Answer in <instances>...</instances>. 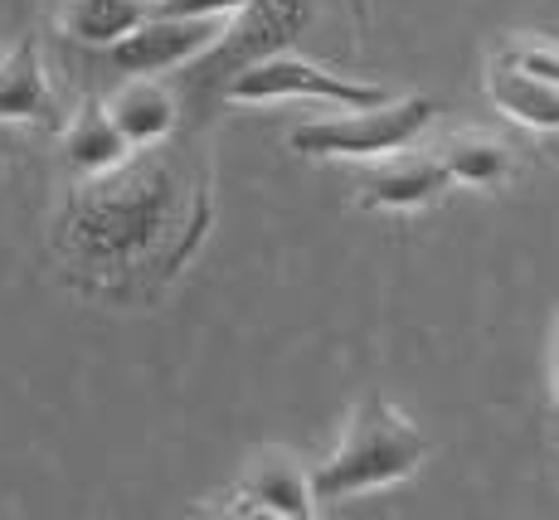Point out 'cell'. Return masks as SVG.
<instances>
[{
    "label": "cell",
    "mask_w": 559,
    "mask_h": 520,
    "mask_svg": "<svg viewBox=\"0 0 559 520\" xmlns=\"http://www.w3.org/2000/svg\"><path fill=\"white\" fill-rule=\"evenodd\" d=\"M497 63L559 83V45H550V39H511V45L497 54Z\"/></svg>",
    "instance_id": "cell-15"
},
{
    "label": "cell",
    "mask_w": 559,
    "mask_h": 520,
    "mask_svg": "<svg viewBox=\"0 0 559 520\" xmlns=\"http://www.w3.org/2000/svg\"><path fill=\"white\" fill-rule=\"evenodd\" d=\"M224 97H229V103H283V97H311V103H331V107L390 103L384 88L350 79V73L326 69V63L307 59V54H297V49L267 54V59L239 69L229 83H224Z\"/></svg>",
    "instance_id": "cell-4"
},
{
    "label": "cell",
    "mask_w": 559,
    "mask_h": 520,
    "mask_svg": "<svg viewBox=\"0 0 559 520\" xmlns=\"http://www.w3.org/2000/svg\"><path fill=\"white\" fill-rule=\"evenodd\" d=\"M448 186H453V170L443 166L438 151H390L380 156V166L370 170L360 200L370 210H418V204L438 200Z\"/></svg>",
    "instance_id": "cell-8"
},
{
    "label": "cell",
    "mask_w": 559,
    "mask_h": 520,
    "mask_svg": "<svg viewBox=\"0 0 559 520\" xmlns=\"http://www.w3.org/2000/svg\"><path fill=\"white\" fill-rule=\"evenodd\" d=\"M487 97L507 117H515L521 127H535V132H559V83H550V79H535V73L507 69V63H491Z\"/></svg>",
    "instance_id": "cell-12"
},
{
    "label": "cell",
    "mask_w": 559,
    "mask_h": 520,
    "mask_svg": "<svg viewBox=\"0 0 559 520\" xmlns=\"http://www.w3.org/2000/svg\"><path fill=\"white\" fill-rule=\"evenodd\" d=\"M0 122H59V97H53L45 54H39L35 39H20L0 59Z\"/></svg>",
    "instance_id": "cell-9"
},
{
    "label": "cell",
    "mask_w": 559,
    "mask_h": 520,
    "mask_svg": "<svg viewBox=\"0 0 559 520\" xmlns=\"http://www.w3.org/2000/svg\"><path fill=\"white\" fill-rule=\"evenodd\" d=\"M15 146H20L15 122H0V161H10V156H15Z\"/></svg>",
    "instance_id": "cell-17"
},
{
    "label": "cell",
    "mask_w": 559,
    "mask_h": 520,
    "mask_svg": "<svg viewBox=\"0 0 559 520\" xmlns=\"http://www.w3.org/2000/svg\"><path fill=\"white\" fill-rule=\"evenodd\" d=\"M443 166L453 170V180L462 186H497V180L511 176V146L497 142L487 132H457L438 146Z\"/></svg>",
    "instance_id": "cell-14"
},
{
    "label": "cell",
    "mask_w": 559,
    "mask_h": 520,
    "mask_svg": "<svg viewBox=\"0 0 559 520\" xmlns=\"http://www.w3.org/2000/svg\"><path fill=\"white\" fill-rule=\"evenodd\" d=\"M239 5L243 0H156V10H166V15H219V20H229Z\"/></svg>",
    "instance_id": "cell-16"
},
{
    "label": "cell",
    "mask_w": 559,
    "mask_h": 520,
    "mask_svg": "<svg viewBox=\"0 0 559 520\" xmlns=\"http://www.w3.org/2000/svg\"><path fill=\"white\" fill-rule=\"evenodd\" d=\"M152 10H156V0H63L59 25H63V35H73L79 45L107 49L122 35H132Z\"/></svg>",
    "instance_id": "cell-13"
},
{
    "label": "cell",
    "mask_w": 559,
    "mask_h": 520,
    "mask_svg": "<svg viewBox=\"0 0 559 520\" xmlns=\"http://www.w3.org/2000/svg\"><path fill=\"white\" fill-rule=\"evenodd\" d=\"M428 458V438L418 433L390 399L370 394L356 404L346 424V438L336 442L326 462L311 472L321 501H350V496L380 492L404 476H414Z\"/></svg>",
    "instance_id": "cell-2"
},
{
    "label": "cell",
    "mask_w": 559,
    "mask_h": 520,
    "mask_svg": "<svg viewBox=\"0 0 559 520\" xmlns=\"http://www.w3.org/2000/svg\"><path fill=\"white\" fill-rule=\"evenodd\" d=\"M112 117L122 122V132L132 137V146H156V142H170V132H176L180 122V107L170 88L156 79V73H142V79H127L122 88L112 93Z\"/></svg>",
    "instance_id": "cell-11"
},
{
    "label": "cell",
    "mask_w": 559,
    "mask_h": 520,
    "mask_svg": "<svg viewBox=\"0 0 559 520\" xmlns=\"http://www.w3.org/2000/svg\"><path fill=\"white\" fill-rule=\"evenodd\" d=\"M311 20V0H243L229 20H224V35L204 59H195V73L204 83H229L239 69L267 59V54H283L302 39Z\"/></svg>",
    "instance_id": "cell-5"
},
{
    "label": "cell",
    "mask_w": 559,
    "mask_h": 520,
    "mask_svg": "<svg viewBox=\"0 0 559 520\" xmlns=\"http://www.w3.org/2000/svg\"><path fill=\"white\" fill-rule=\"evenodd\" d=\"M204 186L166 142L142 146L103 176H83L59 204L53 248L98 287L170 277L204 234Z\"/></svg>",
    "instance_id": "cell-1"
},
{
    "label": "cell",
    "mask_w": 559,
    "mask_h": 520,
    "mask_svg": "<svg viewBox=\"0 0 559 520\" xmlns=\"http://www.w3.org/2000/svg\"><path fill=\"white\" fill-rule=\"evenodd\" d=\"M224 35L219 15H166V10H152L132 35H122L117 45H107V59L122 73L142 79V73H170L186 69V63L204 59Z\"/></svg>",
    "instance_id": "cell-6"
},
{
    "label": "cell",
    "mask_w": 559,
    "mask_h": 520,
    "mask_svg": "<svg viewBox=\"0 0 559 520\" xmlns=\"http://www.w3.org/2000/svg\"><path fill=\"white\" fill-rule=\"evenodd\" d=\"M229 511L243 516H277V520H311L321 511V496L311 472H302V462L283 448H267L243 468L239 486L229 496Z\"/></svg>",
    "instance_id": "cell-7"
},
{
    "label": "cell",
    "mask_w": 559,
    "mask_h": 520,
    "mask_svg": "<svg viewBox=\"0 0 559 520\" xmlns=\"http://www.w3.org/2000/svg\"><path fill=\"white\" fill-rule=\"evenodd\" d=\"M550 137H555V151H559V132H550Z\"/></svg>",
    "instance_id": "cell-19"
},
{
    "label": "cell",
    "mask_w": 559,
    "mask_h": 520,
    "mask_svg": "<svg viewBox=\"0 0 559 520\" xmlns=\"http://www.w3.org/2000/svg\"><path fill=\"white\" fill-rule=\"evenodd\" d=\"M555 409H559V335H555Z\"/></svg>",
    "instance_id": "cell-18"
},
{
    "label": "cell",
    "mask_w": 559,
    "mask_h": 520,
    "mask_svg": "<svg viewBox=\"0 0 559 520\" xmlns=\"http://www.w3.org/2000/svg\"><path fill=\"white\" fill-rule=\"evenodd\" d=\"M438 103L433 97H390L374 107H341V117H317L302 122L287 146L302 156H356V161H380L390 151H404L418 142L428 122H433Z\"/></svg>",
    "instance_id": "cell-3"
},
{
    "label": "cell",
    "mask_w": 559,
    "mask_h": 520,
    "mask_svg": "<svg viewBox=\"0 0 559 520\" xmlns=\"http://www.w3.org/2000/svg\"><path fill=\"white\" fill-rule=\"evenodd\" d=\"M132 151H136L132 137L122 132L112 107L98 103V97H88V103L73 113L69 132H63V156H69V166L79 170V176H103V170L122 166Z\"/></svg>",
    "instance_id": "cell-10"
}]
</instances>
